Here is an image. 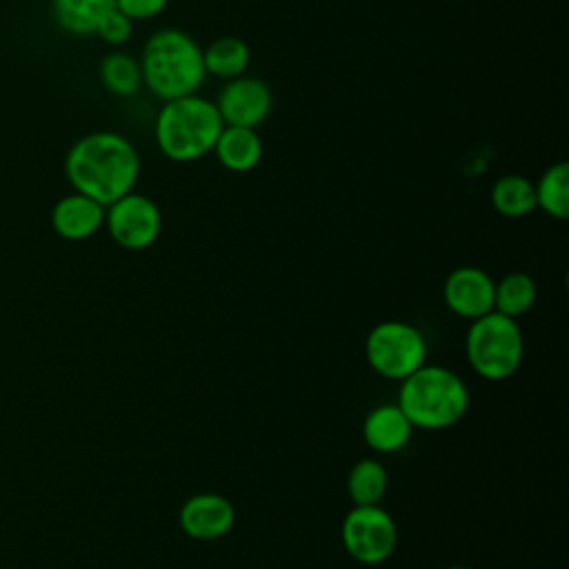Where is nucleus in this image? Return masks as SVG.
Masks as SVG:
<instances>
[{
  "label": "nucleus",
  "instance_id": "dca6fc26",
  "mask_svg": "<svg viewBox=\"0 0 569 569\" xmlns=\"http://www.w3.org/2000/svg\"><path fill=\"white\" fill-rule=\"evenodd\" d=\"M251 60L249 44L236 36H222L202 51L204 71L224 80L244 76Z\"/></svg>",
  "mask_w": 569,
  "mask_h": 569
},
{
  "label": "nucleus",
  "instance_id": "aec40b11",
  "mask_svg": "<svg viewBox=\"0 0 569 569\" xmlns=\"http://www.w3.org/2000/svg\"><path fill=\"white\" fill-rule=\"evenodd\" d=\"M536 207L547 216L565 220L569 216V167L567 162L551 164L533 184Z\"/></svg>",
  "mask_w": 569,
  "mask_h": 569
},
{
  "label": "nucleus",
  "instance_id": "412c9836",
  "mask_svg": "<svg viewBox=\"0 0 569 569\" xmlns=\"http://www.w3.org/2000/svg\"><path fill=\"white\" fill-rule=\"evenodd\" d=\"M100 80L107 91H111L120 98H129V96L138 93V89L142 84L140 62L136 58H131L129 53L113 51V53L104 56L100 62Z\"/></svg>",
  "mask_w": 569,
  "mask_h": 569
},
{
  "label": "nucleus",
  "instance_id": "20e7f679",
  "mask_svg": "<svg viewBox=\"0 0 569 569\" xmlns=\"http://www.w3.org/2000/svg\"><path fill=\"white\" fill-rule=\"evenodd\" d=\"M224 122L216 102L189 93L167 100L156 118V142L160 151L178 162H191L213 151Z\"/></svg>",
  "mask_w": 569,
  "mask_h": 569
},
{
  "label": "nucleus",
  "instance_id": "f257e3e1",
  "mask_svg": "<svg viewBox=\"0 0 569 569\" xmlns=\"http://www.w3.org/2000/svg\"><path fill=\"white\" fill-rule=\"evenodd\" d=\"M64 173L73 191L107 207L133 191L140 176V158L124 136L93 131L71 144L64 158Z\"/></svg>",
  "mask_w": 569,
  "mask_h": 569
},
{
  "label": "nucleus",
  "instance_id": "f8f14e48",
  "mask_svg": "<svg viewBox=\"0 0 569 569\" xmlns=\"http://www.w3.org/2000/svg\"><path fill=\"white\" fill-rule=\"evenodd\" d=\"M102 224H104V204L78 191L62 196L51 209L53 231L60 238L71 242L91 238Z\"/></svg>",
  "mask_w": 569,
  "mask_h": 569
},
{
  "label": "nucleus",
  "instance_id": "1a4fd4ad",
  "mask_svg": "<svg viewBox=\"0 0 569 569\" xmlns=\"http://www.w3.org/2000/svg\"><path fill=\"white\" fill-rule=\"evenodd\" d=\"M178 525L184 536L193 540H218L227 536L236 525V507L222 493L200 491L182 502L178 511Z\"/></svg>",
  "mask_w": 569,
  "mask_h": 569
},
{
  "label": "nucleus",
  "instance_id": "5701e85b",
  "mask_svg": "<svg viewBox=\"0 0 569 569\" xmlns=\"http://www.w3.org/2000/svg\"><path fill=\"white\" fill-rule=\"evenodd\" d=\"M169 0H116V7L131 20H149L158 16Z\"/></svg>",
  "mask_w": 569,
  "mask_h": 569
},
{
  "label": "nucleus",
  "instance_id": "a211bd4d",
  "mask_svg": "<svg viewBox=\"0 0 569 569\" xmlns=\"http://www.w3.org/2000/svg\"><path fill=\"white\" fill-rule=\"evenodd\" d=\"M491 204L505 218H522L536 207L533 182L520 173H507L498 178L491 187Z\"/></svg>",
  "mask_w": 569,
  "mask_h": 569
},
{
  "label": "nucleus",
  "instance_id": "4be33fe9",
  "mask_svg": "<svg viewBox=\"0 0 569 569\" xmlns=\"http://www.w3.org/2000/svg\"><path fill=\"white\" fill-rule=\"evenodd\" d=\"M131 31H133V20L127 18L118 7L109 9L102 20L98 22L96 27V33L109 42V44H122L131 38Z\"/></svg>",
  "mask_w": 569,
  "mask_h": 569
},
{
  "label": "nucleus",
  "instance_id": "b1692460",
  "mask_svg": "<svg viewBox=\"0 0 569 569\" xmlns=\"http://www.w3.org/2000/svg\"><path fill=\"white\" fill-rule=\"evenodd\" d=\"M445 569H471V567H462V565H451V567H445Z\"/></svg>",
  "mask_w": 569,
  "mask_h": 569
},
{
  "label": "nucleus",
  "instance_id": "ddd939ff",
  "mask_svg": "<svg viewBox=\"0 0 569 569\" xmlns=\"http://www.w3.org/2000/svg\"><path fill=\"white\" fill-rule=\"evenodd\" d=\"M413 425L398 405L385 402L373 407L362 420V438L378 453H396L411 440Z\"/></svg>",
  "mask_w": 569,
  "mask_h": 569
},
{
  "label": "nucleus",
  "instance_id": "423d86ee",
  "mask_svg": "<svg viewBox=\"0 0 569 569\" xmlns=\"http://www.w3.org/2000/svg\"><path fill=\"white\" fill-rule=\"evenodd\" d=\"M367 365L387 380H402L427 362V340L405 320H382L365 338Z\"/></svg>",
  "mask_w": 569,
  "mask_h": 569
},
{
  "label": "nucleus",
  "instance_id": "4468645a",
  "mask_svg": "<svg viewBox=\"0 0 569 569\" xmlns=\"http://www.w3.org/2000/svg\"><path fill=\"white\" fill-rule=\"evenodd\" d=\"M213 153L224 169H229L233 173H244V171H251L260 162L262 140L256 133V129H251V127L224 124L216 140Z\"/></svg>",
  "mask_w": 569,
  "mask_h": 569
},
{
  "label": "nucleus",
  "instance_id": "2eb2a0df",
  "mask_svg": "<svg viewBox=\"0 0 569 569\" xmlns=\"http://www.w3.org/2000/svg\"><path fill=\"white\" fill-rule=\"evenodd\" d=\"M116 7V0H51L53 20L73 36L96 33L102 16Z\"/></svg>",
  "mask_w": 569,
  "mask_h": 569
},
{
  "label": "nucleus",
  "instance_id": "9b49d317",
  "mask_svg": "<svg viewBox=\"0 0 569 569\" xmlns=\"http://www.w3.org/2000/svg\"><path fill=\"white\" fill-rule=\"evenodd\" d=\"M493 278L480 267L453 269L442 287V298L449 311L460 318L476 320L493 311Z\"/></svg>",
  "mask_w": 569,
  "mask_h": 569
},
{
  "label": "nucleus",
  "instance_id": "6ab92c4d",
  "mask_svg": "<svg viewBox=\"0 0 569 569\" xmlns=\"http://www.w3.org/2000/svg\"><path fill=\"white\" fill-rule=\"evenodd\" d=\"M389 487L387 469L376 458L358 460L347 476V493L353 505H380Z\"/></svg>",
  "mask_w": 569,
  "mask_h": 569
},
{
  "label": "nucleus",
  "instance_id": "6e6552de",
  "mask_svg": "<svg viewBox=\"0 0 569 569\" xmlns=\"http://www.w3.org/2000/svg\"><path fill=\"white\" fill-rule=\"evenodd\" d=\"M104 224L118 247L142 251L158 240L162 216L151 198L129 191L104 207Z\"/></svg>",
  "mask_w": 569,
  "mask_h": 569
},
{
  "label": "nucleus",
  "instance_id": "0eeeda50",
  "mask_svg": "<svg viewBox=\"0 0 569 569\" xmlns=\"http://www.w3.org/2000/svg\"><path fill=\"white\" fill-rule=\"evenodd\" d=\"M340 538L356 562L380 565L393 553L398 529L391 513L380 505H353L340 525Z\"/></svg>",
  "mask_w": 569,
  "mask_h": 569
},
{
  "label": "nucleus",
  "instance_id": "39448f33",
  "mask_svg": "<svg viewBox=\"0 0 569 569\" xmlns=\"http://www.w3.org/2000/svg\"><path fill=\"white\" fill-rule=\"evenodd\" d=\"M465 351L471 369L485 380L513 376L525 356V340L516 318L489 311L471 320Z\"/></svg>",
  "mask_w": 569,
  "mask_h": 569
},
{
  "label": "nucleus",
  "instance_id": "f03ea898",
  "mask_svg": "<svg viewBox=\"0 0 569 569\" xmlns=\"http://www.w3.org/2000/svg\"><path fill=\"white\" fill-rule=\"evenodd\" d=\"M413 429H447L469 409V389L462 378L442 365H422L400 380L398 402Z\"/></svg>",
  "mask_w": 569,
  "mask_h": 569
},
{
  "label": "nucleus",
  "instance_id": "7ed1b4c3",
  "mask_svg": "<svg viewBox=\"0 0 569 569\" xmlns=\"http://www.w3.org/2000/svg\"><path fill=\"white\" fill-rule=\"evenodd\" d=\"M140 73L144 87L164 102L196 93L207 76L202 49L180 29L156 31L142 49Z\"/></svg>",
  "mask_w": 569,
  "mask_h": 569
},
{
  "label": "nucleus",
  "instance_id": "9d476101",
  "mask_svg": "<svg viewBox=\"0 0 569 569\" xmlns=\"http://www.w3.org/2000/svg\"><path fill=\"white\" fill-rule=\"evenodd\" d=\"M273 98L269 87L258 78H231L218 93L216 109L224 124L256 129L271 111Z\"/></svg>",
  "mask_w": 569,
  "mask_h": 569
},
{
  "label": "nucleus",
  "instance_id": "f3484780",
  "mask_svg": "<svg viewBox=\"0 0 569 569\" xmlns=\"http://www.w3.org/2000/svg\"><path fill=\"white\" fill-rule=\"evenodd\" d=\"M536 298H538V287L533 278L525 271L505 273L493 284V311L516 320L536 305Z\"/></svg>",
  "mask_w": 569,
  "mask_h": 569
}]
</instances>
